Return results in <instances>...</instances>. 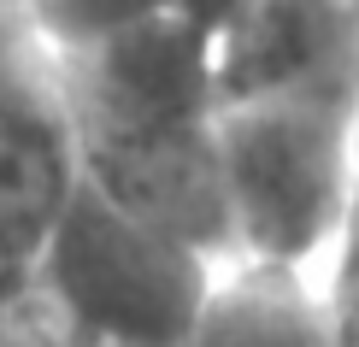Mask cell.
<instances>
[{
  "mask_svg": "<svg viewBox=\"0 0 359 347\" xmlns=\"http://www.w3.org/2000/svg\"><path fill=\"white\" fill-rule=\"evenodd\" d=\"M230 259L324 277L359 189V95L218 100Z\"/></svg>",
  "mask_w": 359,
  "mask_h": 347,
  "instance_id": "cell-1",
  "label": "cell"
},
{
  "mask_svg": "<svg viewBox=\"0 0 359 347\" xmlns=\"http://www.w3.org/2000/svg\"><path fill=\"white\" fill-rule=\"evenodd\" d=\"M218 265L224 259L154 230L100 189L77 183L65 218L53 224L36 259V283L53 294L77 336H107L124 347H183Z\"/></svg>",
  "mask_w": 359,
  "mask_h": 347,
  "instance_id": "cell-2",
  "label": "cell"
},
{
  "mask_svg": "<svg viewBox=\"0 0 359 347\" xmlns=\"http://www.w3.org/2000/svg\"><path fill=\"white\" fill-rule=\"evenodd\" d=\"M218 100L359 95L353 0H236L218 24Z\"/></svg>",
  "mask_w": 359,
  "mask_h": 347,
  "instance_id": "cell-3",
  "label": "cell"
},
{
  "mask_svg": "<svg viewBox=\"0 0 359 347\" xmlns=\"http://www.w3.org/2000/svg\"><path fill=\"white\" fill-rule=\"evenodd\" d=\"M77 183L83 165L53 77L0 65V277L36 271Z\"/></svg>",
  "mask_w": 359,
  "mask_h": 347,
  "instance_id": "cell-4",
  "label": "cell"
},
{
  "mask_svg": "<svg viewBox=\"0 0 359 347\" xmlns=\"http://www.w3.org/2000/svg\"><path fill=\"white\" fill-rule=\"evenodd\" d=\"M183 347H336L330 283L289 265L224 259Z\"/></svg>",
  "mask_w": 359,
  "mask_h": 347,
  "instance_id": "cell-5",
  "label": "cell"
},
{
  "mask_svg": "<svg viewBox=\"0 0 359 347\" xmlns=\"http://www.w3.org/2000/svg\"><path fill=\"white\" fill-rule=\"evenodd\" d=\"M24 12H29V29H36L48 59L71 53V48H88V41L112 36V29L147 24V18H171V12L194 18L189 0H24Z\"/></svg>",
  "mask_w": 359,
  "mask_h": 347,
  "instance_id": "cell-6",
  "label": "cell"
},
{
  "mask_svg": "<svg viewBox=\"0 0 359 347\" xmlns=\"http://www.w3.org/2000/svg\"><path fill=\"white\" fill-rule=\"evenodd\" d=\"M0 347H77V329L36 283V271L0 277Z\"/></svg>",
  "mask_w": 359,
  "mask_h": 347,
  "instance_id": "cell-7",
  "label": "cell"
},
{
  "mask_svg": "<svg viewBox=\"0 0 359 347\" xmlns=\"http://www.w3.org/2000/svg\"><path fill=\"white\" fill-rule=\"evenodd\" d=\"M77 347H124V341H107V336H77Z\"/></svg>",
  "mask_w": 359,
  "mask_h": 347,
  "instance_id": "cell-8",
  "label": "cell"
}]
</instances>
